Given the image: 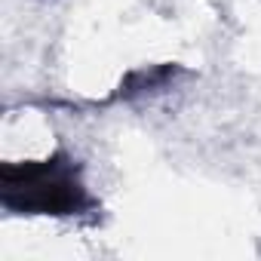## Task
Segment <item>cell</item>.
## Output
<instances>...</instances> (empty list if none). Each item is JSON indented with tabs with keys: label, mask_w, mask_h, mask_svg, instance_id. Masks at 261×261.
<instances>
[{
	"label": "cell",
	"mask_w": 261,
	"mask_h": 261,
	"mask_svg": "<svg viewBox=\"0 0 261 261\" xmlns=\"http://www.w3.org/2000/svg\"><path fill=\"white\" fill-rule=\"evenodd\" d=\"M0 203L16 215H80L95 209L83 185L80 166L56 151L37 163H4L0 166Z\"/></svg>",
	"instance_id": "1"
},
{
	"label": "cell",
	"mask_w": 261,
	"mask_h": 261,
	"mask_svg": "<svg viewBox=\"0 0 261 261\" xmlns=\"http://www.w3.org/2000/svg\"><path fill=\"white\" fill-rule=\"evenodd\" d=\"M185 68L181 65H145V68H136V71H129L114 98H145V95H154V92H163L169 83H175V77H181Z\"/></svg>",
	"instance_id": "2"
}]
</instances>
